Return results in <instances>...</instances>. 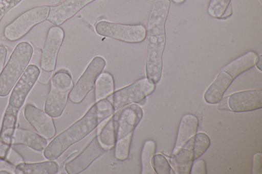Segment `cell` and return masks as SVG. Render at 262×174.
I'll return each instance as SVG.
<instances>
[{
  "label": "cell",
  "mask_w": 262,
  "mask_h": 174,
  "mask_svg": "<svg viewBox=\"0 0 262 174\" xmlns=\"http://www.w3.org/2000/svg\"><path fill=\"white\" fill-rule=\"evenodd\" d=\"M114 111L108 100L104 98L96 102L81 118L47 145L43 151L44 157L48 160L57 159L70 146L83 139L101 122L112 116Z\"/></svg>",
  "instance_id": "obj_1"
},
{
  "label": "cell",
  "mask_w": 262,
  "mask_h": 174,
  "mask_svg": "<svg viewBox=\"0 0 262 174\" xmlns=\"http://www.w3.org/2000/svg\"><path fill=\"white\" fill-rule=\"evenodd\" d=\"M33 53V48L27 41L16 45L0 74V97L10 93L28 66Z\"/></svg>",
  "instance_id": "obj_2"
},
{
  "label": "cell",
  "mask_w": 262,
  "mask_h": 174,
  "mask_svg": "<svg viewBox=\"0 0 262 174\" xmlns=\"http://www.w3.org/2000/svg\"><path fill=\"white\" fill-rule=\"evenodd\" d=\"M50 8L48 5L39 6L20 14L5 27V38L10 41L23 38L35 26L47 20Z\"/></svg>",
  "instance_id": "obj_3"
},
{
  "label": "cell",
  "mask_w": 262,
  "mask_h": 174,
  "mask_svg": "<svg viewBox=\"0 0 262 174\" xmlns=\"http://www.w3.org/2000/svg\"><path fill=\"white\" fill-rule=\"evenodd\" d=\"M95 31L99 35L130 43L142 42L146 37V28L141 24H127L101 20L96 24Z\"/></svg>",
  "instance_id": "obj_4"
},
{
  "label": "cell",
  "mask_w": 262,
  "mask_h": 174,
  "mask_svg": "<svg viewBox=\"0 0 262 174\" xmlns=\"http://www.w3.org/2000/svg\"><path fill=\"white\" fill-rule=\"evenodd\" d=\"M155 89V83L147 78H142L114 92L111 102L116 111L127 105L141 102Z\"/></svg>",
  "instance_id": "obj_5"
},
{
  "label": "cell",
  "mask_w": 262,
  "mask_h": 174,
  "mask_svg": "<svg viewBox=\"0 0 262 174\" xmlns=\"http://www.w3.org/2000/svg\"><path fill=\"white\" fill-rule=\"evenodd\" d=\"M146 74L149 80L156 84L160 80L162 75V56L166 43V35H146Z\"/></svg>",
  "instance_id": "obj_6"
},
{
  "label": "cell",
  "mask_w": 262,
  "mask_h": 174,
  "mask_svg": "<svg viewBox=\"0 0 262 174\" xmlns=\"http://www.w3.org/2000/svg\"><path fill=\"white\" fill-rule=\"evenodd\" d=\"M106 62L100 56L95 57L71 90L69 98L74 104L81 103L93 88L99 75L105 66Z\"/></svg>",
  "instance_id": "obj_7"
},
{
  "label": "cell",
  "mask_w": 262,
  "mask_h": 174,
  "mask_svg": "<svg viewBox=\"0 0 262 174\" xmlns=\"http://www.w3.org/2000/svg\"><path fill=\"white\" fill-rule=\"evenodd\" d=\"M39 68L33 64L28 65L14 86L9 99L8 105L19 109L40 75Z\"/></svg>",
  "instance_id": "obj_8"
},
{
  "label": "cell",
  "mask_w": 262,
  "mask_h": 174,
  "mask_svg": "<svg viewBox=\"0 0 262 174\" xmlns=\"http://www.w3.org/2000/svg\"><path fill=\"white\" fill-rule=\"evenodd\" d=\"M64 37V31L60 27L54 26L49 30L41 54L40 66L43 71L52 72L55 69Z\"/></svg>",
  "instance_id": "obj_9"
},
{
  "label": "cell",
  "mask_w": 262,
  "mask_h": 174,
  "mask_svg": "<svg viewBox=\"0 0 262 174\" xmlns=\"http://www.w3.org/2000/svg\"><path fill=\"white\" fill-rule=\"evenodd\" d=\"M96 136L82 152L64 165L68 174H78L85 170L98 158L106 152Z\"/></svg>",
  "instance_id": "obj_10"
},
{
  "label": "cell",
  "mask_w": 262,
  "mask_h": 174,
  "mask_svg": "<svg viewBox=\"0 0 262 174\" xmlns=\"http://www.w3.org/2000/svg\"><path fill=\"white\" fill-rule=\"evenodd\" d=\"M142 116V109L139 106L135 104L126 106L114 115L116 141L130 134H133L134 130L141 121Z\"/></svg>",
  "instance_id": "obj_11"
},
{
  "label": "cell",
  "mask_w": 262,
  "mask_h": 174,
  "mask_svg": "<svg viewBox=\"0 0 262 174\" xmlns=\"http://www.w3.org/2000/svg\"><path fill=\"white\" fill-rule=\"evenodd\" d=\"M24 114L26 120L41 136L46 139L54 137L56 130L54 120L46 112L28 104L25 106Z\"/></svg>",
  "instance_id": "obj_12"
},
{
  "label": "cell",
  "mask_w": 262,
  "mask_h": 174,
  "mask_svg": "<svg viewBox=\"0 0 262 174\" xmlns=\"http://www.w3.org/2000/svg\"><path fill=\"white\" fill-rule=\"evenodd\" d=\"M19 110L8 105L4 114L0 129V159L5 160L11 148L16 129Z\"/></svg>",
  "instance_id": "obj_13"
},
{
  "label": "cell",
  "mask_w": 262,
  "mask_h": 174,
  "mask_svg": "<svg viewBox=\"0 0 262 174\" xmlns=\"http://www.w3.org/2000/svg\"><path fill=\"white\" fill-rule=\"evenodd\" d=\"M262 90L253 89L231 94L228 99L230 109L236 112H247L262 107Z\"/></svg>",
  "instance_id": "obj_14"
},
{
  "label": "cell",
  "mask_w": 262,
  "mask_h": 174,
  "mask_svg": "<svg viewBox=\"0 0 262 174\" xmlns=\"http://www.w3.org/2000/svg\"><path fill=\"white\" fill-rule=\"evenodd\" d=\"M170 6V0H155L146 24V35L165 34V24Z\"/></svg>",
  "instance_id": "obj_15"
},
{
  "label": "cell",
  "mask_w": 262,
  "mask_h": 174,
  "mask_svg": "<svg viewBox=\"0 0 262 174\" xmlns=\"http://www.w3.org/2000/svg\"><path fill=\"white\" fill-rule=\"evenodd\" d=\"M95 0H66L56 6H50L47 20L60 26L74 16L84 7Z\"/></svg>",
  "instance_id": "obj_16"
},
{
  "label": "cell",
  "mask_w": 262,
  "mask_h": 174,
  "mask_svg": "<svg viewBox=\"0 0 262 174\" xmlns=\"http://www.w3.org/2000/svg\"><path fill=\"white\" fill-rule=\"evenodd\" d=\"M70 92L51 85L45 101V112L52 118L60 117L66 107Z\"/></svg>",
  "instance_id": "obj_17"
},
{
  "label": "cell",
  "mask_w": 262,
  "mask_h": 174,
  "mask_svg": "<svg viewBox=\"0 0 262 174\" xmlns=\"http://www.w3.org/2000/svg\"><path fill=\"white\" fill-rule=\"evenodd\" d=\"M233 80L228 73L222 70L205 91V101L211 104L219 103Z\"/></svg>",
  "instance_id": "obj_18"
},
{
  "label": "cell",
  "mask_w": 262,
  "mask_h": 174,
  "mask_svg": "<svg viewBox=\"0 0 262 174\" xmlns=\"http://www.w3.org/2000/svg\"><path fill=\"white\" fill-rule=\"evenodd\" d=\"M198 125V119L193 114H188L182 117L173 150L183 147L195 136L197 132Z\"/></svg>",
  "instance_id": "obj_19"
},
{
  "label": "cell",
  "mask_w": 262,
  "mask_h": 174,
  "mask_svg": "<svg viewBox=\"0 0 262 174\" xmlns=\"http://www.w3.org/2000/svg\"><path fill=\"white\" fill-rule=\"evenodd\" d=\"M13 143L23 144L35 151L41 152L45 150L48 142L46 139L34 131L17 128L14 132Z\"/></svg>",
  "instance_id": "obj_20"
},
{
  "label": "cell",
  "mask_w": 262,
  "mask_h": 174,
  "mask_svg": "<svg viewBox=\"0 0 262 174\" xmlns=\"http://www.w3.org/2000/svg\"><path fill=\"white\" fill-rule=\"evenodd\" d=\"M193 154L191 151L186 146L173 150L170 159L171 167L174 173L180 174H188L193 161Z\"/></svg>",
  "instance_id": "obj_21"
},
{
  "label": "cell",
  "mask_w": 262,
  "mask_h": 174,
  "mask_svg": "<svg viewBox=\"0 0 262 174\" xmlns=\"http://www.w3.org/2000/svg\"><path fill=\"white\" fill-rule=\"evenodd\" d=\"M257 56L255 52L249 51L231 61L222 70L234 79L239 74L253 67L255 64Z\"/></svg>",
  "instance_id": "obj_22"
},
{
  "label": "cell",
  "mask_w": 262,
  "mask_h": 174,
  "mask_svg": "<svg viewBox=\"0 0 262 174\" xmlns=\"http://www.w3.org/2000/svg\"><path fill=\"white\" fill-rule=\"evenodd\" d=\"M59 167L53 160L28 163H21L14 169L16 174H55L58 172Z\"/></svg>",
  "instance_id": "obj_23"
},
{
  "label": "cell",
  "mask_w": 262,
  "mask_h": 174,
  "mask_svg": "<svg viewBox=\"0 0 262 174\" xmlns=\"http://www.w3.org/2000/svg\"><path fill=\"white\" fill-rule=\"evenodd\" d=\"M95 99L97 102L113 93L115 88L113 76L108 72L101 73L95 82Z\"/></svg>",
  "instance_id": "obj_24"
},
{
  "label": "cell",
  "mask_w": 262,
  "mask_h": 174,
  "mask_svg": "<svg viewBox=\"0 0 262 174\" xmlns=\"http://www.w3.org/2000/svg\"><path fill=\"white\" fill-rule=\"evenodd\" d=\"M156 150V143L153 140L148 139L143 144L141 153V167L142 174H154L151 160Z\"/></svg>",
  "instance_id": "obj_25"
},
{
  "label": "cell",
  "mask_w": 262,
  "mask_h": 174,
  "mask_svg": "<svg viewBox=\"0 0 262 174\" xmlns=\"http://www.w3.org/2000/svg\"><path fill=\"white\" fill-rule=\"evenodd\" d=\"M210 144V140L208 136L204 133H199L184 146L189 148L191 151L194 160L198 159L205 152Z\"/></svg>",
  "instance_id": "obj_26"
},
{
  "label": "cell",
  "mask_w": 262,
  "mask_h": 174,
  "mask_svg": "<svg viewBox=\"0 0 262 174\" xmlns=\"http://www.w3.org/2000/svg\"><path fill=\"white\" fill-rule=\"evenodd\" d=\"M98 138L100 143L105 148H110L116 142V130L113 116L101 128Z\"/></svg>",
  "instance_id": "obj_27"
},
{
  "label": "cell",
  "mask_w": 262,
  "mask_h": 174,
  "mask_svg": "<svg viewBox=\"0 0 262 174\" xmlns=\"http://www.w3.org/2000/svg\"><path fill=\"white\" fill-rule=\"evenodd\" d=\"M51 85L62 90L71 91L73 82L70 73L66 70L61 69L53 76Z\"/></svg>",
  "instance_id": "obj_28"
},
{
  "label": "cell",
  "mask_w": 262,
  "mask_h": 174,
  "mask_svg": "<svg viewBox=\"0 0 262 174\" xmlns=\"http://www.w3.org/2000/svg\"><path fill=\"white\" fill-rule=\"evenodd\" d=\"M133 134L117 140L115 144V156L120 161L126 160L129 156Z\"/></svg>",
  "instance_id": "obj_29"
},
{
  "label": "cell",
  "mask_w": 262,
  "mask_h": 174,
  "mask_svg": "<svg viewBox=\"0 0 262 174\" xmlns=\"http://www.w3.org/2000/svg\"><path fill=\"white\" fill-rule=\"evenodd\" d=\"M152 167L157 174L172 173V169L166 158L161 154L155 155L151 160Z\"/></svg>",
  "instance_id": "obj_30"
},
{
  "label": "cell",
  "mask_w": 262,
  "mask_h": 174,
  "mask_svg": "<svg viewBox=\"0 0 262 174\" xmlns=\"http://www.w3.org/2000/svg\"><path fill=\"white\" fill-rule=\"evenodd\" d=\"M231 0H211L208 8V12L210 16L221 18Z\"/></svg>",
  "instance_id": "obj_31"
},
{
  "label": "cell",
  "mask_w": 262,
  "mask_h": 174,
  "mask_svg": "<svg viewBox=\"0 0 262 174\" xmlns=\"http://www.w3.org/2000/svg\"><path fill=\"white\" fill-rule=\"evenodd\" d=\"M23 0H0V21L4 16Z\"/></svg>",
  "instance_id": "obj_32"
},
{
  "label": "cell",
  "mask_w": 262,
  "mask_h": 174,
  "mask_svg": "<svg viewBox=\"0 0 262 174\" xmlns=\"http://www.w3.org/2000/svg\"><path fill=\"white\" fill-rule=\"evenodd\" d=\"M6 161L13 166L25 162L22 156L15 150L11 148L6 157Z\"/></svg>",
  "instance_id": "obj_33"
},
{
  "label": "cell",
  "mask_w": 262,
  "mask_h": 174,
  "mask_svg": "<svg viewBox=\"0 0 262 174\" xmlns=\"http://www.w3.org/2000/svg\"><path fill=\"white\" fill-rule=\"evenodd\" d=\"M190 173L192 174L206 173L205 162L203 159L195 161L191 166Z\"/></svg>",
  "instance_id": "obj_34"
},
{
  "label": "cell",
  "mask_w": 262,
  "mask_h": 174,
  "mask_svg": "<svg viewBox=\"0 0 262 174\" xmlns=\"http://www.w3.org/2000/svg\"><path fill=\"white\" fill-rule=\"evenodd\" d=\"M261 153H258L254 155L253 163V173H261Z\"/></svg>",
  "instance_id": "obj_35"
},
{
  "label": "cell",
  "mask_w": 262,
  "mask_h": 174,
  "mask_svg": "<svg viewBox=\"0 0 262 174\" xmlns=\"http://www.w3.org/2000/svg\"><path fill=\"white\" fill-rule=\"evenodd\" d=\"M7 55V48L4 45L0 44V74L4 68Z\"/></svg>",
  "instance_id": "obj_36"
},
{
  "label": "cell",
  "mask_w": 262,
  "mask_h": 174,
  "mask_svg": "<svg viewBox=\"0 0 262 174\" xmlns=\"http://www.w3.org/2000/svg\"><path fill=\"white\" fill-rule=\"evenodd\" d=\"M13 165L8 163L7 161L0 159V170L6 169L12 172L13 169Z\"/></svg>",
  "instance_id": "obj_37"
},
{
  "label": "cell",
  "mask_w": 262,
  "mask_h": 174,
  "mask_svg": "<svg viewBox=\"0 0 262 174\" xmlns=\"http://www.w3.org/2000/svg\"><path fill=\"white\" fill-rule=\"evenodd\" d=\"M232 5L230 3L227 7V9H226L223 15L221 16V18H226L229 17L232 14Z\"/></svg>",
  "instance_id": "obj_38"
},
{
  "label": "cell",
  "mask_w": 262,
  "mask_h": 174,
  "mask_svg": "<svg viewBox=\"0 0 262 174\" xmlns=\"http://www.w3.org/2000/svg\"><path fill=\"white\" fill-rule=\"evenodd\" d=\"M261 58L262 56L261 55H260L259 56H257L255 64L257 68L260 70L261 71Z\"/></svg>",
  "instance_id": "obj_39"
},
{
  "label": "cell",
  "mask_w": 262,
  "mask_h": 174,
  "mask_svg": "<svg viewBox=\"0 0 262 174\" xmlns=\"http://www.w3.org/2000/svg\"><path fill=\"white\" fill-rule=\"evenodd\" d=\"M0 173L1 174H12V172L9 170L3 169L0 170Z\"/></svg>",
  "instance_id": "obj_40"
},
{
  "label": "cell",
  "mask_w": 262,
  "mask_h": 174,
  "mask_svg": "<svg viewBox=\"0 0 262 174\" xmlns=\"http://www.w3.org/2000/svg\"><path fill=\"white\" fill-rule=\"evenodd\" d=\"M172 1L176 4H181L183 3L185 0H172Z\"/></svg>",
  "instance_id": "obj_41"
},
{
  "label": "cell",
  "mask_w": 262,
  "mask_h": 174,
  "mask_svg": "<svg viewBox=\"0 0 262 174\" xmlns=\"http://www.w3.org/2000/svg\"><path fill=\"white\" fill-rule=\"evenodd\" d=\"M260 4H261L262 0H258Z\"/></svg>",
  "instance_id": "obj_42"
}]
</instances>
